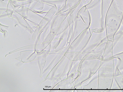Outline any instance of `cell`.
<instances>
[{"mask_svg":"<svg viewBox=\"0 0 123 92\" xmlns=\"http://www.w3.org/2000/svg\"><path fill=\"white\" fill-rule=\"evenodd\" d=\"M114 78L119 89L123 92V76L117 66L115 69Z\"/></svg>","mask_w":123,"mask_h":92,"instance_id":"cell-3","label":"cell"},{"mask_svg":"<svg viewBox=\"0 0 123 92\" xmlns=\"http://www.w3.org/2000/svg\"><path fill=\"white\" fill-rule=\"evenodd\" d=\"M114 58H117L119 60L117 66L118 68L120 71L123 69V52L117 54L114 56Z\"/></svg>","mask_w":123,"mask_h":92,"instance_id":"cell-4","label":"cell"},{"mask_svg":"<svg viewBox=\"0 0 123 92\" xmlns=\"http://www.w3.org/2000/svg\"><path fill=\"white\" fill-rule=\"evenodd\" d=\"M113 52V42L108 40L107 43L102 60H106L114 58Z\"/></svg>","mask_w":123,"mask_h":92,"instance_id":"cell-2","label":"cell"},{"mask_svg":"<svg viewBox=\"0 0 123 92\" xmlns=\"http://www.w3.org/2000/svg\"><path fill=\"white\" fill-rule=\"evenodd\" d=\"M102 60L101 74L102 89L109 90L111 88L114 78V58Z\"/></svg>","mask_w":123,"mask_h":92,"instance_id":"cell-1","label":"cell"}]
</instances>
